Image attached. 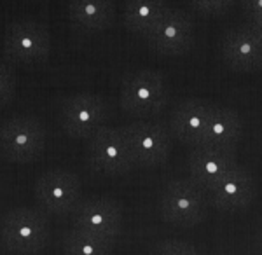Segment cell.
<instances>
[{"label":"cell","mask_w":262,"mask_h":255,"mask_svg":"<svg viewBox=\"0 0 262 255\" xmlns=\"http://www.w3.org/2000/svg\"><path fill=\"white\" fill-rule=\"evenodd\" d=\"M170 101L166 77L158 70L137 69L121 79L119 105L124 114L137 119H149L161 114Z\"/></svg>","instance_id":"obj_1"},{"label":"cell","mask_w":262,"mask_h":255,"mask_svg":"<svg viewBox=\"0 0 262 255\" xmlns=\"http://www.w3.org/2000/svg\"><path fill=\"white\" fill-rule=\"evenodd\" d=\"M48 214L37 208H12L0 219V245L11 253L35 255L49 245Z\"/></svg>","instance_id":"obj_2"},{"label":"cell","mask_w":262,"mask_h":255,"mask_svg":"<svg viewBox=\"0 0 262 255\" xmlns=\"http://www.w3.org/2000/svg\"><path fill=\"white\" fill-rule=\"evenodd\" d=\"M46 126L30 114L9 117L0 124V157L9 163L28 164L44 154Z\"/></svg>","instance_id":"obj_3"},{"label":"cell","mask_w":262,"mask_h":255,"mask_svg":"<svg viewBox=\"0 0 262 255\" xmlns=\"http://www.w3.org/2000/svg\"><path fill=\"white\" fill-rule=\"evenodd\" d=\"M208 214V198L191 178L170 180L159 194V215L166 224L194 227Z\"/></svg>","instance_id":"obj_4"},{"label":"cell","mask_w":262,"mask_h":255,"mask_svg":"<svg viewBox=\"0 0 262 255\" xmlns=\"http://www.w3.org/2000/svg\"><path fill=\"white\" fill-rule=\"evenodd\" d=\"M111 103L95 93H75L60 100L58 121L69 137L88 140L111 119Z\"/></svg>","instance_id":"obj_5"},{"label":"cell","mask_w":262,"mask_h":255,"mask_svg":"<svg viewBox=\"0 0 262 255\" xmlns=\"http://www.w3.org/2000/svg\"><path fill=\"white\" fill-rule=\"evenodd\" d=\"M33 196L39 208L48 215H72L82 201V182L77 173L53 168L40 173L33 184Z\"/></svg>","instance_id":"obj_6"},{"label":"cell","mask_w":262,"mask_h":255,"mask_svg":"<svg viewBox=\"0 0 262 255\" xmlns=\"http://www.w3.org/2000/svg\"><path fill=\"white\" fill-rule=\"evenodd\" d=\"M51 33L44 23L32 18H18L4 30V54L21 65H39L49 58Z\"/></svg>","instance_id":"obj_7"},{"label":"cell","mask_w":262,"mask_h":255,"mask_svg":"<svg viewBox=\"0 0 262 255\" xmlns=\"http://www.w3.org/2000/svg\"><path fill=\"white\" fill-rule=\"evenodd\" d=\"M86 161L93 172L103 175H124L137 166L124 131L114 126L100 128L88 138Z\"/></svg>","instance_id":"obj_8"},{"label":"cell","mask_w":262,"mask_h":255,"mask_svg":"<svg viewBox=\"0 0 262 255\" xmlns=\"http://www.w3.org/2000/svg\"><path fill=\"white\" fill-rule=\"evenodd\" d=\"M122 131L128 138L137 166L156 168L168 161L173 143L168 126L150 121H135L122 126Z\"/></svg>","instance_id":"obj_9"},{"label":"cell","mask_w":262,"mask_h":255,"mask_svg":"<svg viewBox=\"0 0 262 255\" xmlns=\"http://www.w3.org/2000/svg\"><path fill=\"white\" fill-rule=\"evenodd\" d=\"M72 217V227L90 235L116 241L122 231V206L107 196L86 198L79 203Z\"/></svg>","instance_id":"obj_10"},{"label":"cell","mask_w":262,"mask_h":255,"mask_svg":"<svg viewBox=\"0 0 262 255\" xmlns=\"http://www.w3.org/2000/svg\"><path fill=\"white\" fill-rule=\"evenodd\" d=\"M145 42L161 56H180L194 44V21L187 12L171 9L145 35Z\"/></svg>","instance_id":"obj_11"},{"label":"cell","mask_w":262,"mask_h":255,"mask_svg":"<svg viewBox=\"0 0 262 255\" xmlns=\"http://www.w3.org/2000/svg\"><path fill=\"white\" fill-rule=\"evenodd\" d=\"M221 56L234 72H255L262 69V42L248 25H236L222 33L219 42Z\"/></svg>","instance_id":"obj_12"},{"label":"cell","mask_w":262,"mask_h":255,"mask_svg":"<svg viewBox=\"0 0 262 255\" xmlns=\"http://www.w3.org/2000/svg\"><path fill=\"white\" fill-rule=\"evenodd\" d=\"M236 166V148L194 147L187 159L189 178L205 193L213 189Z\"/></svg>","instance_id":"obj_13"},{"label":"cell","mask_w":262,"mask_h":255,"mask_svg":"<svg viewBox=\"0 0 262 255\" xmlns=\"http://www.w3.org/2000/svg\"><path fill=\"white\" fill-rule=\"evenodd\" d=\"M215 107L217 105L212 101L201 98H189L180 101L173 109L170 121H168L171 137L182 143L196 147L205 135Z\"/></svg>","instance_id":"obj_14"},{"label":"cell","mask_w":262,"mask_h":255,"mask_svg":"<svg viewBox=\"0 0 262 255\" xmlns=\"http://www.w3.org/2000/svg\"><path fill=\"white\" fill-rule=\"evenodd\" d=\"M255 180L247 168L236 166L206 193L208 203L219 211H239L252 205L255 198Z\"/></svg>","instance_id":"obj_15"},{"label":"cell","mask_w":262,"mask_h":255,"mask_svg":"<svg viewBox=\"0 0 262 255\" xmlns=\"http://www.w3.org/2000/svg\"><path fill=\"white\" fill-rule=\"evenodd\" d=\"M67 14L79 30L105 32L116 23V0H69Z\"/></svg>","instance_id":"obj_16"},{"label":"cell","mask_w":262,"mask_h":255,"mask_svg":"<svg viewBox=\"0 0 262 255\" xmlns=\"http://www.w3.org/2000/svg\"><path fill=\"white\" fill-rule=\"evenodd\" d=\"M171 9L170 0H122V25L128 32L145 37Z\"/></svg>","instance_id":"obj_17"},{"label":"cell","mask_w":262,"mask_h":255,"mask_svg":"<svg viewBox=\"0 0 262 255\" xmlns=\"http://www.w3.org/2000/svg\"><path fill=\"white\" fill-rule=\"evenodd\" d=\"M242 119L238 112L229 107L217 105L210 119L201 142L196 147H215V148H236L242 137Z\"/></svg>","instance_id":"obj_18"},{"label":"cell","mask_w":262,"mask_h":255,"mask_svg":"<svg viewBox=\"0 0 262 255\" xmlns=\"http://www.w3.org/2000/svg\"><path fill=\"white\" fill-rule=\"evenodd\" d=\"M116 241L72 227L61 241L63 255H114Z\"/></svg>","instance_id":"obj_19"},{"label":"cell","mask_w":262,"mask_h":255,"mask_svg":"<svg viewBox=\"0 0 262 255\" xmlns=\"http://www.w3.org/2000/svg\"><path fill=\"white\" fill-rule=\"evenodd\" d=\"M18 80H16L14 70L0 59V109L7 107L16 96Z\"/></svg>","instance_id":"obj_20"},{"label":"cell","mask_w":262,"mask_h":255,"mask_svg":"<svg viewBox=\"0 0 262 255\" xmlns=\"http://www.w3.org/2000/svg\"><path fill=\"white\" fill-rule=\"evenodd\" d=\"M150 255H203L192 243L184 240H164L154 246Z\"/></svg>","instance_id":"obj_21"},{"label":"cell","mask_w":262,"mask_h":255,"mask_svg":"<svg viewBox=\"0 0 262 255\" xmlns=\"http://www.w3.org/2000/svg\"><path fill=\"white\" fill-rule=\"evenodd\" d=\"M194 11L203 16H219L224 14L234 4V0H189Z\"/></svg>","instance_id":"obj_22"},{"label":"cell","mask_w":262,"mask_h":255,"mask_svg":"<svg viewBox=\"0 0 262 255\" xmlns=\"http://www.w3.org/2000/svg\"><path fill=\"white\" fill-rule=\"evenodd\" d=\"M242 7L248 19H262V0H242Z\"/></svg>","instance_id":"obj_23"},{"label":"cell","mask_w":262,"mask_h":255,"mask_svg":"<svg viewBox=\"0 0 262 255\" xmlns=\"http://www.w3.org/2000/svg\"><path fill=\"white\" fill-rule=\"evenodd\" d=\"M248 27L253 33L257 35V39L262 42V19H248Z\"/></svg>","instance_id":"obj_24"},{"label":"cell","mask_w":262,"mask_h":255,"mask_svg":"<svg viewBox=\"0 0 262 255\" xmlns=\"http://www.w3.org/2000/svg\"><path fill=\"white\" fill-rule=\"evenodd\" d=\"M259 248L262 252V226H260V231H259Z\"/></svg>","instance_id":"obj_25"},{"label":"cell","mask_w":262,"mask_h":255,"mask_svg":"<svg viewBox=\"0 0 262 255\" xmlns=\"http://www.w3.org/2000/svg\"><path fill=\"white\" fill-rule=\"evenodd\" d=\"M210 255H226V253H210Z\"/></svg>","instance_id":"obj_26"}]
</instances>
